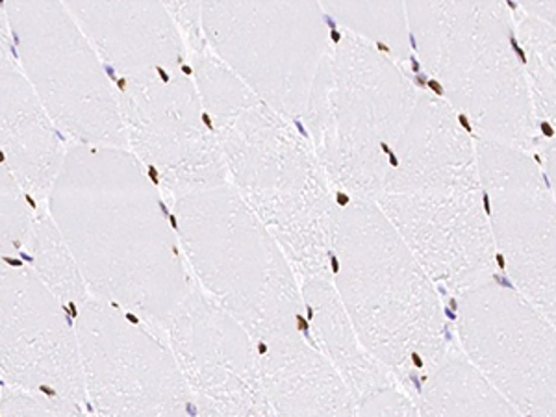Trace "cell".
<instances>
[{"label": "cell", "mask_w": 556, "mask_h": 417, "mask_svg": "<svg viewBox=\"0 0 556 417\" xmlns=\"http://www.w3.org/2000/svg\"><path fill=\"white\" fill-rule=\"evenodd\" d=\"M47 212L93 298L167 325L190 282L156 186L132 152L70 146Z\"/></svg>", "instance_id": "cell-1"}, {"label": "cell", "mask_w": 556, "mask_h": 417, "mask_svg": "<svg viewBox=\"0 0 556 417\" xmlns=\"http://www.w3.org/2000/svg\"><path fill=\"white\" fill-rule=\"evenodd\" d=\"M419 60L488 138L534 141V110L505 0H403Z\"/></svg>", "instance_id": "cell-2"}, {"label": "cell", "mask_w": 556, "mask_h": 417, "mask_svg": "<svg viewBox=\"0 0 556 417\" xmlns=\"http://www.w3.org/2000/svg\"><path fill=\"white\" fill-rule=\"evenodd\" d=\"M195 86L232 175L249 204L278 230L332 222L329 188L311 147L214 54L195 56Z\"/></svg>", "instance_id": "cell-3"}, {"label": "cell", "mask_w": 556, "mask_h": 417, "mask_svg": "<svg viewBox=\"0 0 556 417\" xmlns=\"http://www.w3.org/2000/svg\"><path fill=\"white\" fill-rule=\"evenodd\" d=\"M417 99L408 78L361 36H345L327 52L304 117L330 178L361 199H375Z\"/></svg>", "instance_id": "cell-4"}, {"label": "cell", "mask_w": 556, "mask_h": 417, "mask_svg": "<svg viewBox=\"0 0 556 417\" xmlns=\"http://www.w3.org/2000/svg\"><path fill=\"white\" fill-rule=\"evenodd\" d=\"M477 152L453 108L419 96L375 201L406 238H488Z\"/></svg>", "instance_id": "cell-5"}, {"label": "cell", "mask_w": 556, "mask_h": 417, "mask_svg": "<svg viewBox=\"0 0 556 417\" xmlns=\"http://www.w3.org/2000/svg\"><path fill=\"white\" fill-rule=\"evenodd\" d=\"M214 56L286 117H303L329 52L319 0H201Z\"/></svg>", "instance_id": "cell-6"}, {"label": "cell", "mask_w": 556, "mask_h": 417, "mask_svg": "<svg viewBox=\"0 0 556 417\" xmlns=\"http://www.w3.org/2000/svg\"><path fill=\"white\" fill-rule=\"evenodd\" d=\"M13 51L28 84L73 143L127 149L119 91L60 0H4Z\"/></svg>", "instance_id": "cell-7"}, {"label": "cell", "mask_w": 556, "mask_h": 417, "mask_svg": "<svg viewBox=\"0 0 556 417\" xmlns=\"http://www.w3.org/2000/svg\"><path fill=\"white\" fill-rule=\"evenodd\" d=\"M115 86L127 149L173 201L227 184L222 147L201 93L184 70Z\"/></svg>", "instance_id": "cell-8"}, {"label": "cell", "mask_w": 556, "mask_h": 417, "mask_svg": "<svg viewBox=\"0 0 556 417\" xmlns=\"http://www.w3.org/2000/svg\"><path fill=\"white\" fill-rule=\"evenodd\" d=\"M86 399L102 416H177L191 393L177 361L127 311L88 298L76 308Z\"/></svg>", "instance_id": "cell-9"}, {"label": "cell", "mask_w": 556, "mask_h": 417, "mask_svg": "<svg viewBox=\"0 0 556 417\" xmlns=\"http://www.w3.org/2000/svg\"><path fill=\"white\" fill-rule=\"evenodd\" d=\"M0 377L10 386L86 401L76 329L30 266L0 262Z\"/></svg>", "instance_id": "cell-10"}, {"label": "cell", "mask_w": 556, "mask_h": 417, "mask_svg": "<svg viewBox=\"0 0 556 417\" xmlns=\"http://www.w3.org/2000/svg\"><path fill=\"white\" fill-rule=\"evenodd\" d=\"M115 84L182 70L180 28L162 0H60Z\"/></svg>", "instance_id": "cell-11"}, {"label": "cell", "mask_w": 556, "mask_h": 417, "mask_svg": "<svg viewBox=\"0 0 556 417\" xmlns=\"http://www.w3.org/2000/svg\"><path fill=\"white\" fill-rule=\"evenodd\" d=\"M67 149L20 65L0 67V160L26 195L47 201Z\"/></svg>", "instance_id": "cell-12"}, {"label": "cell", "mask_w": 556, "mask_h": 417, "mask_svg": "<svg viewBox=\"0 0 556 417\" xmlns=\"http://www.w3.org/2000/svg\"><path fill=\"white\" fill-rule=\"evenodd\" d=\"M25 251H28L30 269L65 304V308H78L89 298L75 256L47 210L34 214Z\"/></svg>", "instance_id": "cell-13"}, {"label": "cell", "mask_w": 556, "mask_h": 417, "mask_svg": "<svg viewBox=\"0 0 556 417\" xmlns=\"http://www.w3.org/2000/svg\"><path fill=\"white\" fill-rule=\"evenodd\" d=\"M321 8L349 33L384 43L405 56L406 23L403 0H319Z\"/></svg>", "instance_id": "cell-14"}, {"label": "cell", "mask_w": 556, "mask_h": 417, "mask_svg": "<svg viewBox=\"0 0 556 417\" xmlns=\"http://www.w3.org/2000/svg\"><path fill=\"white\" fill-rule=\"evenodd\" d=\"M532 78V104L545 121L555 119V33L553 25L527 15L519 23Z\"/></svg>", "instance_id": "cell-15"}, {"label": "cell", "mask_w": 556, "mask_h": 417, "mask_svg": "<svg viewBox=\"0 0 556 417\" xmlns=\"http://www.w3.org/2000/svg\"><path fill=\"white\" fill-rule=\"evenodd\" d=\"M34 214L26 191L0 160V262L25 251Z\"/></svg>", "instance_id": "cell-16"}, {"label": "cell", "mask_w": 556, "mask_h": 417, "mask_svg": "<svg viewBox=\"0 0 556 417\" xmlns=\"http://www.w3.org/2000/svg\"><path fill=\"white\" fill-rule=\"evenodd\" d=\"M84 406L71 399L8 384L0 395V416H80Z\"/></svg>", "instance_id": "cell-17"}, {"label": "cell", "mask_w": 556, "mask_h": 417, "mask_svg": "<svg viewBox=\"0 0 556 417\" xmlns=\"http://www.w3.org/2000/svg\"><path fill=\"white\" fill-rule=\"evenodd\" d=\"M167 12L172 13L182 38L188 39L195 51L203 49V34H201V0H162Z\"/></svg>", "instance_id": "cell-18"}, {"label": "cell", "mask_w": 556, "mask_h": 417, "mask_svg": "<svg viewBox=\"0 0 556 417\" xmlns=\"http://www.w3.org/2000/svg\"><path fill=\"white\" fill-rule=\"evenodd\" d=\"M15 64H17V60H15V51H13L7 4H4V0H0V67Z\"/></svg>", "instance_id": "cell-19"}, {"label": "cell", "mask_w": 556, "mask_h": 417, "mask_svg": "<svg viewBox=\"0 0 556 417\" xmlns=\"http://www.w3.org/2000/svg\"><path fill=\"white\" fill-rule=\"evenodd\" d=\"M525 12L553 25L555 23V0H518Z\"/></svg>", "instance_id": "cell-20"}]
</instances>
